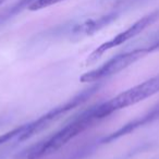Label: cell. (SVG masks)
I'll return each instance as SVG.
<instances>
[{"label": "cell", "mask_w": 159, "mask_h": 159, "mask_svg": "<svg viewBox=\"0 0 159 159\" xmlns=\"http://www.w3.org/2000/svg\"><path fill=\"white\" fill-rule=\"evenodd\" d=\"M109 116L110 113L107 111L105 102L95 105L80 113L55 134L24 149L16 156V159H40L43 157L49 156L66 145L79 134L86 131L100 120L106 119Z\"/></svg>", "instance_id": "obj_1"}, {"label": "cell", "mask_w": 159, "mask_h": 159, "mask_svg": "<svg viewBox=\"0 0 159 159\" xmlns=\"http://www.w3.org/2000/svg\"><path fill=\"white\" fill-rule=\"evenodd\" d=\"M99 87H100V84H95V85H93V86L89 87V89H85L84 91H82L81 93L76 94V95L73 96L72 98H70L68 102H63V104L52 108L51 110H49L48 112H46L45 115H43L42 117L38 118V119L24 124V129H23L20 136L18 137V141H20V142L27 141V139H30L31 137H33L34 135L42 132L43 130L48 128L51 123H53V122H56L57 120H59L62 116L68 113L69 111H71L72 109L76 108V107L84 104L86 100H89V98L99 89Z\"/></svg>", "instance_id": "obj_2"}, {"label": "cell", "mask_w": 159, "mask_h": 159, "mask_svg": "<svg viewBox=\"0 0 159 159\" xmlns=\"http://www.w3.org/2000/svg\"><path fill=\"white\" fill-rule=\"evenodd\" d=\"M149 53L152 52H150L148 46L119 53V55L109 59L105 63H102L98 68L84 73L82 76L80 77V81L82 83L100 82L104 79H108V77L113 76V75L120 73L121 71L125 70L126 68H129L133 63H135L139 59L149 55Z\"/></svg>", "instance_id": "obj_3"}, {"label": "cell", "mask_w": 159, "mask_h": 159, "mask_svg": "<svg viewBox=\"0 0 159 159\" xmlns=\"http://www.w3.org/2000/svg\"><path fill=\"white\" fill-rule=\"evenodd\" d=\"M157 93H159V74L118 94L110 100L105 102V105L109 113L112 115L116 111L143 102Z\"/></svg>", "instance_id": "obj_4"}, {"label": "cell", "mask_w": 159, "mask_h": 159, "mask_svg": "<svg viewBox=\"0 0 159 159\" xmlns=\"http://www.w3.org/2000/svg\"><path fill=\"white\" fill-rule=\"evenodd\" d=\"M159 20V8L154 11L149 12L146 16H144L143 18H141L139 20H137L135 23H133L131 26H129L126 30H124L123 32L117 34L116 36H113L111 39L107 40V42L102 43V45L97 47L95 50H93L89 56L86 59V64H91L96 62L106 51L110 50V49L118 47L120 45L124 44L128 40L134 38L135 36H137L139 34H141L143 31H145L148 26H150L152 24H154L155 22Z\"/></svg>", "instance_id": "obj_5"}, {"label": "cell", "mask_w": 159, "mask_h": 159, "mask_svg": "<svg viewBox=\"0 0 159 159\" xmlns=\"http://www.w3.org/2000/svg\"><path fill=\"white\" fill-rule=\"evenodd\" d=\"M123 12L124 10L122 8L116 6V7H113L112 10H110L107 13L102 14V16H97V18L89 19V20L84 21V22L74 25L72 27L71 33H72L73 36H76V37L91 36L93 34L97 33V32L102 31V29L107 27L108 25H110L116 20H118Z\"/></svg>", "instance_id": "obj_6"}, {"label": "cell", "mask_w": 159, "mask_h": 159, "mask_svg": "<svg viewBox=\"0 0 159 159\" xmlns=\"http://www.w3.org/2000/svg\"><path fill=\"white\" fill-rule=\"evenodd\" d=\"M158 118H159V104L157 105L156 107H154L150 111H148L147 113H145L144 116L136 118V119H134L133 121L124 124L123 126L118 129L117 131L112 132L111 134L105 136L100 142L104 144L113 142V141H116V139H120V137L124 136V135L129 134V133L134 132L136 129L141 128V126H144V125H146V124L150 123V122L155 121V120L158 119Z\"/></svg>", "instance_id": "obj_7"}, {"label": "cell", "mask_w": 159, "mask_h": 159, "mask_svg": "<svg viewBox=\"0 0 159 159\" xmlns=\"http://www.w3.org/2000/svg\"><path fill=\"white\" fill-rule=\"evenodd\" d=\"M34 1L35 0H18L12 6H10L7 9L0 12V24H2V23L9 21L10 19L14 18V16H18L19 13H21L26 8L29 9V7Z\"/></svg>", "instance_id": "obj_8"}, {"label": "cell", "mask_w": 159, "mask_h": 159, "mask_svg": "<svg viewBox=\"0 0 159 159\" xmlns=\"http://www.w3.org/2000/svg\"><path fill=\"white\" fill-rule=\"evenodd\" d=\"M23 129H24V124H22L20 126H16V128L12 129L11 131H8V132L0 135V147L2 145H5L6 143H8V142H10L11 139H16V137L18 139L21 133H22Z\"/></svg>", "instance_id": "obj_9"}, {"label": "cell", "mask_w": 159, "mask_h": 159, "mask_svg": "<svg viewBox=\"0 0 159 159\" xmlns=\"http://www.w3.org/2000/svg\"><path fill=\"white\" fill-rule=\"evenodd\" d=\"M62 1H66V0H35L33 3L29 7V10L31 11H38V10L45 9V8H48L50 6L57 5Z\"/></svg>", "instance_id": "obj_10"}, {"label": "cell", "mask_w": 159, "mask_h": 159, "mask_svg": "<svg viewBox=\"0 0 159 159\" xmlns=\"http://www.w3.org/2000/svg\"><path fill=\"white\" fill-rule=\"evenodd\" d=\"M5 1H6V0H0V6L2 5V3H3V2H5Z\"/></svg>", "instance_id": "obj_11"}]
</instances>
